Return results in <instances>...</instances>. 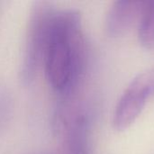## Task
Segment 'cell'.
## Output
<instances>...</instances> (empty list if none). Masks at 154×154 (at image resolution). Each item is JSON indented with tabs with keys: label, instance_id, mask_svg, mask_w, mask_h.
Instances as JSON below:
<instances>
[{
	"label": "cell",
	"instance_id": "obj_2",
	"mask_svg": "<svg viewBox=\"0 0 154 154\" xmlns=\"http://www.w3.org/2000/svg\"><path fill=\"white\" fill-rule=\"evenodd\" d=\"M153 97L154 67H152L134 78L121 95L113 114L114 128L122 132L131 127L142 115L147 101Z\"/></svg>",
	"mask_w": 154,
	"mask_h": 154
},
{
	"label": "cell",
	"instance_id": "obj_1",
	"mask_svg": "<svg viewBox=\"0 0 154 154\" xmlns=\"http://www.w3.org/2000/svg\"><path fill=\"white\" fill-rule=\"evenodd\" d=\"M86 42L81 17L75 10H53L48 23L42 65L51 88L70 93L86 67Z\"/></svg>",
	"mask_w": 154,
	"mask_h": 154
},
{
	"label": "cell",
	"instance_id": "obj_5",
	"mask_svg": "<svg viewBox=\"0 0 154 154\" xmlns=\"http://www.w3.org/2000/svg\"><path fill=\"white\" fill-rule=\"evenodd\" d=\"M138 38L143 47L154 50V0L145 1L138 23Z\"/></svg>",
	"mask_w": 154,
	"mask_h": 154
},
{
	"label": "cell",
	"instance_id": "obj_4",
	"mask_svg": "<svg viewBox=\"0 0 154 154\" xmlns=\"http://www.w3.org/2000/svg\"><path fill=\"white\" fill-rule=\"evenodd\" d=\"M145 1L118 0L112 4L106 18V30L112 38L126 34L137 23L144 7Z\"/></svg>",
	"mask_w": 154,
	"mask_h": 154
},
{
	"label": "cell",
	"instance_id": "obj_3",
	"mask_svg": "<svg viewBox=\"0 0 154 154\" xmlns=\"http://www.w3.org/2000/svg\"><path fill=\"white\" fill-rule=\"evenodd\" d=\"M53 10L46 4L38 3L32 14L23 68V78L26 82L32 80L42 64L47 28Z\"/></svg>",
	"mask_w": 154,
	"mask_h": 154
}]
</instances>
